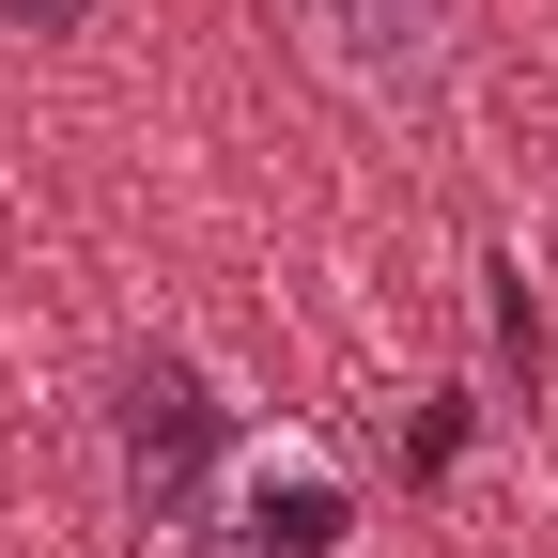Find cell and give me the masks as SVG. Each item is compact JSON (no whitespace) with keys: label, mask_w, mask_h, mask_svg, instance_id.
<instances>
[{"label":"cell","mask_w":558,"mask_h":558,"mask_svg":"<svg viewBox=\"0 0 558 558\" xmlns=\"http://www.w3.org/2000/svg\"><path fill=\"white\" fill-rule=\"evenodd\" d=\"M373 543V497H357V465H341L326 435H233L218 465V497H202V558H357Z\"/></svg>","instance_id":"obj_2"},{"label":"cell","mask_w":558,"mask_h":558,"mask_svg":"<svg viewBox=\"0 0 558 558\" xmlns=\"http://www.w3.org/2000/svg\"><path fill=\"white\" fill-rule=\"evenodd\" d=\"M295 47L341 109L373 124H435L465 78V0H295Z\"/></svg>","instance_id":"obj_3"},{"label":"cell","mask_w":558,"mask_h":558,"mask_svg":"<svg viewBox=\"0 0 558 558\" xmlns=\"http://www.w3.org/2000/svg\"><path fill=\"white\" fill-rule=\"evenodd\" d=\"M233 435H248V403L218 388V357L124 341V373H109V465H124V512L156 543H202V497H218Z\"/></svg>","instance_id":"obj_1"},{"label":"cell","mask_w":558,"mask_h":558,"mask_svg":"<svg viewBox=\"0 0 558 558\" xmlns=\"http://www.w3.org/2000/svg\"><path fill=\"white\" fill-rule=\"evenodd\" d=\"M94 0H0V47H78Z\"/></svg>","instance_id":"obj_4"}]
</instances>
